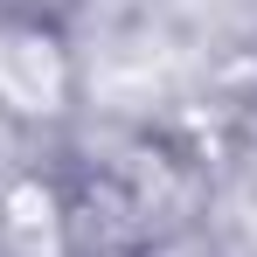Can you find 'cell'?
I'll return each mask as SVG.
<instances>
[{
	"label": "cell",
	"mask_w": 257,
	"mask_h": 257,
	"mask_svg": "<svg viewBox=\"0 0 257 257\" xmlns=\"http://www.w3.org/2000/svg\"><path fill=\"white\" fill-rule=\"evenodd\" d=\"M77 104V56L63 21L0 14V118L7 125H63Z\"/></svg>",
	"instance_id": "1"
},
{
	"label": "cell",
	"mask_w": 257,
	"mask_h": 257,
	"mask_svg": "<svg viewBox=\"0 0 257 257\" xmlns=\"http://www.w3.org/2000/svg\"><path fill=\"white\" fill-rule=\"evenodd\" d=\"M77 0H21V14H42V21H63Z\"/></svg>",
	"instance_id": "2"
}]
</instances>
